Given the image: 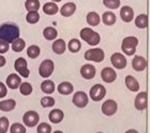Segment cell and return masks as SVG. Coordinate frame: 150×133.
I'll list each match as a JSON object with an SVG mask.
<instances>
[{
    "label": "cell",
    "instance_id": "obj_1",
    "mask_svg": "<svg viewBox=\"0 0 150 133\" xmlns=\"http://www.w3.org/2000/svg\"><path fill=\"white\" fill-rule=\"evenodd\" d=\"M21 31L18 26L14 22H4L0 25V40L11 44L14 40L18 38Z\"/></svg>",
    "mask_w": 150,
    "mask_h": 133
},
{
    "label": "cell",
    "instance_id": "obj_2",
    "mask_svg": "<svg viewBox=\"0 0 150 133\" xmlns=\"http://www.w3.org/2000/svg\"><path fill=\"white\" fill-rule=\"evenodd\" d=\"M79 35H81V40H84L85 42L89 44L90 46H97L101 40L100 34L98 33V32L93 31V30L90 28L81 29Z\"/></svg>",
    "mask_w": 150,
    "mask_h": 133
},
{
    "label": "cell",
    "instance_id": "obj_3",
    "mask_svg": "<svg viewBox=\"0 0 150 133\" xmlns=\"http://www.w3.org/2000/svg\"><path fill=\"white\" fill-rule=\"evenodd\" d=\"M138 44V40L134 36H128L123 38L121 45L122 51L127 54V56H133L136 51V46Z\"/></svg>",
    "mask_w": 150,
    "mask_h": 133
},
{
    "label": "cell",
    "instance_id": "obj_4",
    "mask_svg": "<svg viewBox=\"0 0 150 133\" xmlns=\"http://www.w3.org/2000/svg\"><path fill=\"white\" fill-rule=\"evenodd\" d=\"M84 58L87 61H92V62L100 63L102 62L105 58L104 51L101 48H93V49L87 50L84 54Z\"/></svg>",
    "mask_w": 150,
    "mask_h": 133
},
{
    "label": "cell",
    "instance_id": "obj_5",
    "mask_svg": "<svg viewBox=\"0 0 150 133\" xmlns=\"http://www.w3.org/2000/svg\"><path fill=\"white\" fill-rule=\"evenodd\" d=\"M55 69V65L52 60H44L39 66V74L42 78H48L52 76Z\"/></svg>",
    "mask_w": 150,
    "mask_h": 133
},
{
    "label": "cell",
    "instance_id": "obj_6",
    "mask_svg": "<svg viewBox=\"0 0 150 133\" xmlns=\"http://www.w3.org/2000/svg\"><path fill=\"white\" fill-rule=\"evenodd\" d=\"M39 120H40V116L35 111L26 112L25 114H24V116H23V123L25 124L26 127H29V128L35 127L39 124Z\"/></svg>",
    "mask_w": 150,
    "mask_h": 133
},
{
    "label": "cell",
    "instance_id": "obj_7",
    "mask_svg": "<svg viewBox=\"0 0 150 133\" xmlns=\"http://www.w3.org/2000/svg\"><path fill=\"white\" fill-rule=\"evenodd\" d=\"M89 95H90V98L93 101H100L106 95V90L102 84H96L90 88Z\"/></svg>",
    "mask_w": 150,
    "mask_h": 133
},
{
    "label": "cell",
    "instance_id": "obj_8",
    "mask_svg": "<svg viewBox=\"0 0 150 133\" xmlns=\"http://www.w3.org/2000/svg\"><path fill=\"white\" fill-rule=\"evenodd\" d=\"M14 68L15 70L18 72L23 78H28L29 77V71L28 67H27V61L24 58H18L16 59L15 63H14Z\"/></svg>",
    "mask_w": 150,
    "mask_h": 133
},
{
    "label": "cell",
    "instance_id": "obj_9",
    "mask_svg": "<svg viewBox=\"0 0 150 133\" xmlns=\"http://www.w3.org/2000/svg\"><path fill=\"white\" fill-rule=\"evenodd\" d=\"M110 62H112V66L117 69H123L127 66V59L123 54L119 52H115L110 56Z\"/></svg>",
    "mask_w": 150,
    "mask_h": 133
},
{
    "label": "cell",
    "instance_id": "obj_10",
    "mask_svg": "<svg viewBox=\"0 0 150 133\" xmlns=\"http://www.w3.org/2000/svg\"><path fill=\"white\" fill-rule=\"evenodd\" d=\"M117 109H118L117 102L115 100L108 99L102 104V113L106 116H112L117 112Z\"/></svg>",
    "mask_w": 150,
    "mask_h": 133
},
{
    "label": "cell",
    "instance_id": "obj_11",
    "mask_svg": "<svg viewBox=\"0 0 150 133\" xmlns=\"http://www.w3.org/2000/svg\"><path fill=\"white\" fill-rule=\"evenodd\" d=\"M73 103H74L77 108H85L88 104V96L85 92H76L73 96L72 99Z\"/></svg>",
    "mask_w": 150,
    "mask_h": 133
},
{
    "label": "cell",
    "instance_id": "obj_12",
    "mask_svg": "<svg viewBox=\"0 0 150 133\" xmlns=\"http://www.w3.org/2000/svg\"><path fill=\"white\" fill-rule=\"evenodd\" d=\"M101 78L106 83H112L116 80V78H117V74H116V71L112 68L105 67L101 71Z\"/></svg>",
    "mask_w": 150,
    "mask_h": 133
},
{
    "label": "cell",
    "instance_id": "obj_13",
    "mask_svg": "<svg viewBox=\"0 0 150 133\" xmlns=\"http://www.w3.org/2000/svg\"><path fill=\"white\" fill-rule=\"evenodd\" d=\"M22 84V78L16 74H10L6 78V85L11 90L18 88L19 85Z\"/></svg>",
    "mask_w": 150,
    "mask_h": 133
},
{
    "label": "cell",
    "instance_id": "obj_14",
    "mask_svg": "<svg viewBox=\"0 0 150 133\" xmlns=\"http://www.w3.org/2000/svg\"><path fill=\"white\" fill-rule=\"evenodd\" d=\"M147 93H139L137 96L135 97V108L137 109L138 111H144L145 109L147 108Z\"/></svg>",
    "mask_w": 150,
    "mask_h": 133
},
{
    "label": "cell",
    "instance_id": "obj_15",
    "mask_svg": "<svg viewBox=\"0 0 150 133\" xmlns=\"http://www.w3.org/2000/svg\"><path fill=\"white\" fill-rule=\"evenodd\" d=\"M81 77L86 80H90L96 76V67L91 64H85L81 68Z\"/></svg>",
    "mask_w": 150,
    "mask_h": 133
},
{
    "label": "cell",
    "instance_id": "obj_16",
    "mask_svg": "<svg viewBox=\"0 0 150 133\" xmlns=\"http://www.w3.org/2000/svg\"><path fill=\"white\" fill-rule=\"evenodd\" d=\"M132 67L136 71H143L147 67V61L141 56H136L132 61Z\"/></svg>",
    "mask_w": 150,
    "mask_h": 133
},
{
    "label": "cell",
    "instance_id": "obj_17",
    "mask_svg": "<svg viewBox=\"0 0 150 133\" xmlns=\"http://www.w3.org/2000/svg\"><path fill=\"white\" fill-rule=\"evenodd\" d=\"M75 11H76V4L74 2H68L61 6L60 14L63 17H70V16H72L74 14Z\"/></svg>",
    "mask_w": 150,
    "mask_h": 133
},
{
    "label": "cell",
    "instance_id": "obj_18",
    "mask_svg": "<svg viewBox=\"0 0 150 133\" xmlns=\"http://www.w3.org/2000/svg\"><path fill=\"white\" fill-rule=\"evenodd\" d=\"M120 16L125 22H130L134 17V11L129 6H125L120 10Z\"/></svg>",
    "mask_w": 150,
    "mask_h": 133
},
{
    "label": "cell",
    "instance_id": "obj_19",
    "mask_svg": "<svg viewBox=\"0 0 150 133\" xmlns=\"http://www.w3.org/2000/svg\"><path fill=\"white\" fill-rule=\"evenodd\" d=\"M63 117H64V114L59 109H55L53 111H50V115H48V118H50V120L53 124H59V123H61Z\"/></svg>",
    "mask_w": 150,
    "mask_h": 133
},
{
    "label": "cell",
    "instance_id": "obj_20",
    "mask_svg": "<svg viewBox=\"0 0 150 133\" xmlns=\"http://www.w3.org/2000/svg\"><path fill=\"white\" fill-rule=\"evenodd\" d=\"M125 86L131 92H137L139 90V83L133 76H127L125 77Z\"/></svg>",
    "mask_w": 150,
    "mask_h": 133
},
{
    "label": "cell",
    "instance_id": "obj_21",
    "mask_svg": "<svg viewBox=\"0 0 150 133\" xmlns=\"http://www.w3.org/2000/svg\"><path fill=\"white\" fill-rule=\"evenodd\" d=\"M52 48H53V51L55 53H57V54H62L67 49L66 42H64L63 40H61V38L56 40L55 42H54Z\"/></svg>",
    "mask_w": 150,
    "mask_h": 133
},
{
    "label": "cell",
    "instance_id": "obj_22",
    "mask_svg": "<svg viewBox=\"0 0 150 133\" xmlns=\"http://www.w3.org/2000/svg\"><path fill=\"white\" fill-rule=\"evenodd\" d=\"M16 107V101L14 99H8L0 101V110L2 112H11Z\"/></svg>",
    "mask_w": 150,
    "mask_h": 133
},
{
    "label": "cell",
    "instance_id": "obj_23",
    "mask_svg": "<svg viewBox=\"0 0 150 133\" xmlns=\"http://www.w3.org/2000/svg\"><path fill=\"white\" fill-rule=\"evenodd\" d=\"M58 92H59L61 95H70V94L72 93L73 90H74V87H73V85L70 82H67V81H64V82H61V83L58 85Z\"/></svg>",
    "mask_w": 150,
    "mask_h": 133
},
{
    "label": "cell",
    "instance_id": "obj_24",
    "mask_svg": "<svg viewBox=\"0 0 150 133\" xmlns=\"http://www.w3.org/2000/svg\"><path fill=\"white\" fill-rule=\"evenodd\" d=\"M41 90L43 93L47 94V95L53 94L55 92V83L52 80H44L41 83Z\"/></svg>",
    "mask_w": 150,
    "mask_h": 133
},
{
    "label": "cell",
    "instance_id": "obj_25",
    "mask_svg": "<svg viewBox=\"0 0 150 133\" xmlns=\"http://www.w3.org/2000/svg\"><path fill=\"white\" fill-rule=\"evenodd\" d=\"M59 11V8L56 3L54 2H47L43 6V12L46 15H55Z\"/></svg>",
    "mask_w": 150,
    "mask_h": 133
},
{
    "label": "cell",
    "instance_id": "obj_26",
    "mask_svg": "<svg viewBox=\"0 0 150 133\" xmlns=\"http://www.w3.org/2000/svg\"><path fill=\"white\" fill-rule=\"evenodd\" d=\"M86 20H87L88 25L92 26V27H96L100 24L101 22V18L99 14L96 12H89L87 14V17H86Z\"/></svg>",
    "mask_w": 150,
    "mask_h": 133
},
{
    "label": "cell",
    "instance_id": "obj_27",
    "mask_svg": "<svg viewBox=\"0 0 150 133\" xmlns=\"http://www.w3.org/2000/svg\"><path fill=\"white\" fill-rule=\"evenodd\" d=\"M11 44H12V46H11L12 47V50L14 52H21V51H23V50L25 49L26 43L25 40H23V38H21V37L14 40Z\"/></svg>",
    "mask_w": 150,
    "mask_h": 133
},
{
    "label": "cell",
    "instance_id": "obj_28",
    "mask_svg": "<svg viewBox=\"0 0 150 133\" xmlns=\"http://www.w3.org/2000/svg\"><path fill=\"white\" fill-rule=\"evenodd\" d=\"M116 20H117L116 15L112 12H104V14L102 15V22H104V25L112 26L116 22Z\"/></svg>",
    "mask_w": 150,
    "mask_h": 133
},
{
    "label": "cell",
    "instance_id": "obj_29",
    "mask_svg": "<svg viewBox=\"0 0 150 133\" xmlns=\"http://www.w3.org/2000/svg\"><path fill=\"white\" fill-rule=\"evenodd\" d=\"M58 35V32L54 27H46L43 30V36L46 38L47 40H55Z\"/></svg>",
    "mask_w": 150,
    "mask_h": 133
},
{
    "label": "cell",
    "instance_id": "obj_30",
    "mask_svg": "<svg viewBox=\"0 0 150 133\" xmlns=\"http://www.w3.org/2000/svg\"><path fill=\"white\" fill-rule=\"evenodd\" d=\"M135 26L139 29L147 28L148 26V16L146 14H141L135 19Z\"/></svg>",
    "mask_w": 150,
    "mask_h": 133
},
{
    "label": "cell",
    "instance_id": "obj_31",
    "mask_svg": "<svg viewBox=\"0 0 150 133\" xmlns=\"http://www.w3.org/2000/svg\"><path fill=\"white\" fill-rule=\"evenodd\" d=\"M40 6H41V4L39 0H26V2H25V8L28 12H31V11H39Z\"/></svg>",
    "mask_w": 150,
    "mask_h": 133
},
{
    "label": "cell",
    "instance_id": "obj_32",
    "mask_svg": "<svg viewBox=\"0 0 150 133\" xmlns=\"http://www.w3.org/2000/svg\"><path fill=\"white\" fill-rule=\"evenodd\" d=\"M41 49L40 47L37 46V45H31V46L28 47L27 49V56L30 58V59H37L38 56H40Z\"/></svg>",
    "mask_w": 150,
    "mask_h": 133
},
{
    "label": "cell",
    "instance_id": "obj_33",
    "mask_svg": "<svg viewBox=\"0 0 150 133\" xmlns=\"http://www.w3.org/2000/svg\"><path fill=\"white\" fill-rule=\"evenodd\" d=\"M68 48H69V50L71 51V52L76 53L81 50V44L77 38H72V40L69 42V44H68Z\"/></svg>",
    "mask_w": 150,
    "mask_h": 133
},
{
    "label": "cell",
    "instance_id": "obj_34",
    "mask_svg": "<svg viewBox=\"0 0 150 133\" xmlns=\"http://www.w3.org/2000/svg\"><path fill=\"white\" fill-rule=\"evenodd\" d=\"M26 20L28 24H37L39 20H40V14L38 13V11H31V12H28V14L26 15Z\"/></svg>",
    "mask_w": 150,
    "mask_h": 133
},
{
    "label": "cell",
    "instance_id": "obj_35",
    "mask_svg": "<svg viewBox=\"0 0 150 133\" xmlns=\"http://www.w3.org/2000/svg\"><path fill=\"white\" fill-rule=\"evenodd\" d=\"M18 88H19L21 94L24 95V96H29V95L32 93V90H33L31 86V84L28 83V82H24V83L22 82V84L19 85Z\"/></svg>",
    "mask_w": 150,
    "mask_h": 133
},
{
    "label": "cell",
    "instance_id": "obj_36",
    "mask_svg": "<svg viewBox=\"0 0 150 133\" xmlns=\"http://www.w3.org/2000/svg\"><path fill=\"white\" fill-rule=\"evenodd\" d=\"M26 128L24 125L19 124V123H15L13 124L10 128V133H26Z\"/></svg>",
    "mask_w": 150,
    "mask_h": 133
},
{
    "label": "cell",
    "instance_id": "obj_37",
    "mask_svg": "<svg viewBox=\"0 0 150 133\" xmlns=\"http://www.w3.org/2000/svg\"><path fill=\"white\" fill-rule=\"evenodd\" d=\"M41 105L43 108H52V107L55 105V99H54L53 97H50V96L43 97L41 99Z\"/></svg>",
    "mask_w": 150,
    "mask_h": 133
},
{
    "label": "cell",
    "instance_id": "obj_38",
    "mask_svg": "<svg viewBox=\"0 0 150 133\" xmlns=\"http://www.w3.org/2000/svg\"><path fill=\"white\" fill-rule=\"evenodd\" d=\"M103 4L110 10H116L120 6V0H103Z\"/></svg>",
    "mask_w": 150,
    "mask_h": 133
},
{
    "label": "cell",
    "instance_id": "obj_39",
    "mask_svg": "<svg viewBox=\"0 0 150 133\" xmlns=\"http://www.w3.org/2000/svg\"><path fill=\"white\" fill-rule=\"evenodd\" d=\"M9 119L4 116L0 117V133H6L8 130H9Z\"/></svg>",
    "mask_w": 150,
    "mask_h": 133
},
{
    "label": "cell",
    "instance_id": "obj_40",
    "mask_svg": "<svg viewBox=\"0 0 150 133\" xmlns=\"http://www.w3.org/2000/svg\"><path fill=\"white\" fill-rule=\"evenodd\" d=\"M37 131L38 133H50L52 132V127L47 123H42L38 126Z\"/></svg>",
    "mask_w": 150,
    "mask_h": 133
},
{
    "label": "cell",
    "instance_id": "obj_41",
    "mask_svg": "<svg viewBox=\"0 0 150 133\" xmlns=\"http://www.w3.org/2000/svg\"><path fill=\"white\" fill-rule=\"evenodd\" d=\"M10 49V45L8 42L6 40H0V54H3V53H6Z\"/></svg>",
    "mask_w": 150,
    "mask_h": 133
},
{
    "label": "cell",
    "instance_id": "obj_42",
    "mask_svg": "<svg viewBox=\"0 0 150 133\" xmlns=\"http://www.w3.org/2000/svg\"><path fill=\"white\" fill-rule=\"evenodd\" d=\"M8 94V88H6V84L0 82V98H3V97L6 96Z\"/></svg>",
    "mask_w": 150,
    "mask_h": 133
},
{
    "label": "cell",
    "instance_id": "obj_43",
    "mask_svg": "<svg viewBox=\"0 0 150 133\" xmlns=\"http://www.w3.org/2000/svg\"><path fill=\"white\" fill-rule=\"evenodd\" d=\"M6 58L3 56H0V67H3V66L6 65Z\"/></svg>",
    "mask_w": 150,
    "mask_h": 133
},
{
    "label": "cell",
    "instance_id": "obj_44",
    "mask_svg": "<svg viewBox=\"0 0 150 133\" xmlns=\"http://www.w3.org/2000/svg\"><path fill=\"white\" fill-rule=\"evenodd\" d=\"M125 133H138L136 130H133V129H130V130H128Z\"/></svg>",
    "mask_w": 150,
    "mask_h": 133
},
{
    "label": "cell",
    "instance_id": "obj_45",
    "mask_svg": "<svg viewBox=\"0 0 150 133\" xmlns=\"http://www.w3.org/2000/svg\"><path fill=\"white\" fill-rule=\"evenodd\" d=\"M53 2H60V1H62V0H52Z\"/></svg>",
    "mask_w": 150,
    "mask_h": 133
},
{
    "label": "cell",
    "instance_id": "obj_46",
    "mask_svg": "<svg viewBox=\"0 0 150 133\" xmlns=\"http://www.w3.org/2000/svg\"><path fill=\"white\" fill-rule=\"evenodd\" d=\"M54 133H63V132H61V131H55Z\"/></svg>",
    "mask_w": 150,
    "mask_h": 133
},
{
    "label": "cell",
    "instance_id": "obj_47",
    "mask_svg": "<svg viewBox=\"0 0 150 133\" xmlns=\"http://www.w3.org/2000/svg\"><path fill=\"white\" fill-rule=\"evenodd\" d=\"M97 133H103V132H97Z\"/></svg>",
    "mask_w": 150,
    "mask_h": 133
}]
</instances>
